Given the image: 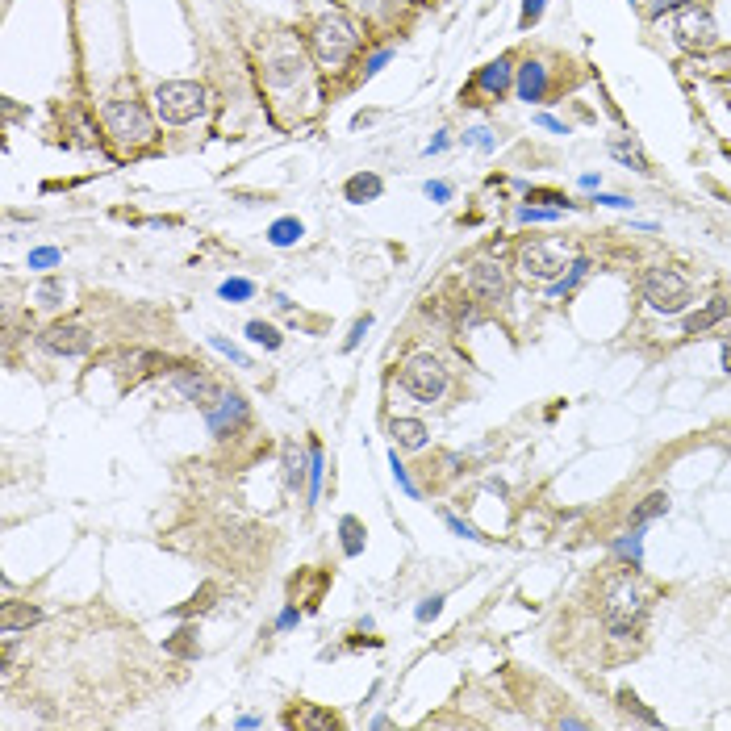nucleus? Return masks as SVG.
<instances>
[{"label": "nucleus", "mask_w": 731, "mask_h": 731, "mask_svg": "<svg viewBox=\"0 0 731 731\" xmlns=\"http://www.w3.org/2000/svg\"><path fill=\"white\" fill-rule=\"evenodd\" d=\"M644 610H648V602H644V589L635 585L627 573L623 577H615L606 585V598H602V619H606V627L615 631V635H631L635 627L644 623Z\"/></svg>", "instance_id": "nucleus-2"}, {"label": "nucleus", "mask_w": 731, "mask_h": 731, "mask_svg": "<svg viewBox=\"0 0 731 731\" xmlns=\"http://www.w3.org/2000/svg\"><path fill=\"white\" fill-rule=\"evenodd\" d=\"M690 297H694V285H690L686 272L665 268V264L644 272V301L656 314H681L690 305Z\"/></svg>", "instance_id": "nucleus-5"}, {"label": "nucleus", "mask_w": 731, "mask_h": 731, "mask_svg": "<svg viewBox=\"0 0 731 731\" xmlns=\"http://www.w3.org/2000/svg\"><path fill=\"white\" fill-rule=\"evenodd\" d=\"M42 347L55 351V356H84V351L92 347V330L80 326V322L46 326V330H42Z\"/></svg>", "instance_id": "nucleus-10"}, {"label": "nucleus", "mask_w": 731, "mask_h": 731, "mask_svg": "<svg viewBox=\"0 0 731 731\" xmlns=\"http://www.w3.org/2000/svg\"><path fill=\"white\" fill-rule=\"evenodd\" d=\"M535 122H539V126H544V130H552V134H569V130H564V126L556 122V117H548V113H539V117H535Z\"/></svg>", "instance_id": "nucleus-48"}, {"label": "nucleus", "mask_w": 731, "mask_h": 731, "mask_svg": "<svg viewBox=\"0 0 731 731\" xmlns=\"http://www.w3.org/2000/svg\"><path fill=\"white\" fill-rule=\"evenodd\" d=\"M464 143H473V147L489 151V147H493V138H489V130H468V134H464Z\"/></svg>", "instance_id": "nucleus-42"}, {"label": "nucleus", "mask_w": 731, "mask_h": 731, "mask_svg": "<svg viewBox=\"0 0 731 731\" xmlns=\"http://www.w3.org/2000/svg\"><path fill=\"white\" fill-rule=\"evenodd\" d=\"M594 201H598V205H610V209H631V201H627V197H619V193H598Z\"/></svg>", "instance_id": "nucleus-46"}, {"label": "nucleus", "mask_w": 731, "mask_h": 731, "mask_svg": "<svg viewBox=\"0 0 731 731\" xmlns=\"http://www.w3.org/2000/svg\"><path fill=\"white\" fill-rule=\"evenodd\" d=\"M205 113V88L193 80H168L155 88V117L168 126H188Z\"/></svg>", "instance_id": "nucleus-3"}, {"label": "nucleus", "mask_w": 731, "mask_h": 731, "mask_svg": "<svg viewBox=\"0 0 731 731\" xmlns=\"http://www.w3.org/2000/svg\"><path fill=\"white\" fill-rule=\"evenodd\" d=\"M268 239H272V247H293V243L301 239V222H297V218H280V222H272Z\"/></svg>", "instance_id": "nucleus-22"}, {"label": "nucleus", "mask_w": 731, "mask_h": 731, "mask_svg": "<svg viewBox=\"0 0 731 731\" xmlns=\"http://www.w3.org/2000/svg\"><path fill=\"white\" fill-rule=\"evenodd\" d=\"M381 193H385V184H381V176H372V172H360V176L347 180V201H356V205L376 201Z\"/></svg>", "instance_id": "nucleus-18"}, {"label": "nucleus", "mask_w": 731, "mask_h": 731, "mask_svg": "<svg viewBox=\"0 0 731 731\" xmlns=\"http://www.w3.org/2000/svg\"><path fill=\"white\" fill-rule=\"evenodd\" d=\"M34 301L38 305H59L63 301V280H42V285L34 289Z\"/></svg>", "instance_id": "nucleus-29"}, {"label": "nucleus", "mask_w": 731, "mask_h": 731, "mask_svg": "<svg viewBox=\"0 0 731 731\" xmlns=\"http://www.w3.org/2000/svg\"><path fill=\"white\" fill-rule=\"evenodd\" d=\"M585 276H589V259H573V264H569V276H560L556 285H552V297H569Z\"/></svg>", "instance_id": "nucleus-21"}, {"label": "nucleus", "mask_w": 731, "mask_h": 731, "mask_svg": "<svg viewBox=\"0 0 731 731\" xmlns=\"http://www.w3.org/2000/svg\"><path fill=\"white\" fill-rule=\"evenodd\" d=\"M427 197H431V201H447V197H452V184H443V180L427 184Z\"/></svg>", "instance_id": "nucleus-47"}, {"label": "nucleus", "mask_w": 731, "mask_h": 731, "mask_svg": "<svg viewBox=\"0 0 731 731\" xmlns=\"http://www.w3.org/2000/svg\"><path fill=\"white\" fill-rule=\"evenodd\" d=\"M723 97H727V105H731V80H727V84H723Z\"/></svg>", "instance_id": "nucleus-51"}, {"label": "nucleus", "mask_w": 731, "mask_h": 731, "mask_svg": "<svg viewBox=\"0 0 731 731\" xmlns=\"http://www.w3.org/2000/svg\"><path fill=\"white\" fill-rule=\"evenodd\" d=\"M42 623V610L38 606H21V602H5L0 606V627H5V635L21 631V627H34Z\"/></svg>", "instance_id": "nucleus-16"}, {"label": "nucleus", "mask_w": 731, "mask_h": 731, "mask_svg": "<svg viewBox=\"0 0 731 731\" xmlns=\"http://www.w3.org/2000/svg\"><path fill=\"white\" fill-rule=\"evenodd\" d=\"M168 652H172V656H197V644H193V627L176 631V640H168Z\"/></svg>", "instance_id": "nucleus-31"}, {"label": "nucleus", "mask_w": 731, "mask_h": 731, "mask_svg": "<svg viewBox=\"0 0 731 731\" xmlns=\"http://www.w3.org/2000/svg\"><path fill=\"white\" fill-rule=\"evenodd\" d=\"M727 314H731V301H727V297H715L711 305H702V310H694V314L686 318V335H706V330L719 326Z\"/></svg>", "instance_id": "nucleus-15"}, {"label": "nucleus", "mask_w": 731, "mask_h": 731, "mask_svg": "<svg viewBox=\"0 0 731 731\" xmlns=\"http://www.w3.org/2000/svg\"><path fill=\"white\" fill-rule=\"evenodd\" d=\"M615 552H619V556H627V560L635 564V569H640V560H644V552H640V527H635L631 535H623L619 544H615Z\"/></svg>", "instance_id": "nucleus-27"}, {"label": "nucleus", "mask_w": 731, "mask_h": 731, "mask_svg": "<svg viewBox=\"0 0 731 731\" xmlns=\"http://www.w3.org/2000/svg\"><path fill=\"white\" fill-rule=\"evenodd\" d=\"M468 289H473V297L485 305H502L510 297V276L498 259H481V264L468 268Z\"/></svg>", "instance_id": "nucleus-9"}, {"label": "nucleus", "mask_w": 731, "mask_h": 731, "mask_svg": "<svg viewBox=\"0 0 731 731\" xmlns=\"http://www.w3.org/2000/svg\"><path fill=\"white\" fill-rule=\"evenodd\" d=\"M389 55H393V51H376V55L364 63V76H376V72H381V67L389 63Z\"/></svg>", "instance_id": "nucleus-44"}, {"label": "nucleus", "mask_w": 731, "mask_h": 731, "mask_svg": "<svg viewBox=\"0 0 731 731\" xmlns=\"http://www.w3.org/2000/svg\"><path fill=\"white\" fill-rule=\"evenodd\" d=\"M686 5H702V0H648V17H665V13H677Z\"/></svg>", "instance_id": "nucleus-33"}, {"label": "nucleus", "mask_w": 731, "mask_h": 731, "mask_svg": "<svg viewBox=\"0 0 731 731\" xmlns=\"http://www.w3.org/2000/svg\"><path fill=\"white\" fill-rule=\"evenodd\" d=\"M339 531H343V552L347 556H360L364 552V527L356 523V518H343Z\"/></svg>", "instance_id": "nucleus-24"}, {"label": "nucleus", "mask_w": 731, "mask_h": 731, "mask_svg": "<svg viewBox=\"0 0 731 731\" xmlns=\"http://www.w3.org/2000/svg\"><path fill=\"white\" fill-rule=\"evenodd\" d=\"M297 76H301V59H293V55L289 59H276L272 72H268V80H276V84L280 80H297Z\"/></svg>", "instance_id": "nucleus-28"}, {"label": "nucleus", "mask_w": 731, "mask_h": 731, "mask_svg": "<svg viewBox=\"0 0 731 731\" xmlns=\"http://www.w3.org/2000/svg\"><path fill=\"white\" fill-rule=\"evenodd\" d=\"M619 702H623V711H631V715H640L644 723H660V719H656V715H652V711H648V706H644L640 698H635L631 690H623V694H619Z\"/></svg>", "instance_id": "nucleus-35"}, {"label": "nucleus", "mask_w": 731, "mask_h": 731, "mask_svg": "<svg viewBox=\"0 0 731 731\" xmlns=\"http://www.w3.org/2000/svg\"><path fill=\"white\" fill-rule=\"evenodd\" d=\"M698 63H702V72H711V76H731V51H719V46L711 55H702Z\"/></svg>", "instance_id": "nucleus-26"}, {"label": "nucleus", "mask_w": 731, "mask_h": 731, "mask_svg": "<svg viewBox=\"0 0 731 731\" xmlns=\"http://www.w3.org/2000/svg\"><path fill=\"white\" fill-rule=\"evenodd\" d=\"M564 214L560 205H518V222H527V226H535V222H556Z\"/></svg>", "instance_id": "nucleus-23"}, {"label": "nucleus", "mask_w": 731, "mask_h": 731, "mask_svg": "<svg viewBox=\"0 0 731 731\" xmlns=\"http://www.w3.org/2000/svg\"><path fill=\"white\" fill-rule=\"evenodd\" d=\"M477 88L485 92V97H493V101H502L506 92L514 88V63L502 55V59H493V63H485L481 72H477Z\"/></svg>", "instance_id": "nucleus-13"}, {"label": "nucleus", "mask_w": 731, "mask_h": 731, "mask_svg": "<svg viewBox=\"0 0 731 731\" xmlns=\"http://www.w3.org/2000/svg\"><path fill=\"white\" fill-rule=\"evenodd\" d=\"M293 727H335V715H322V711H301L289 719Z\"/></svg>", "instance_id": "nucleus-34"}, {"label": "nucleus", "mask_w": 731, "mask_h": 731, "mask_svg": "<svg viewBox=\"0 0 731 731\" xmlns=\"http://www.w3.org/2000/svg\"><path fill=\"white\" fill-rule=\"evenodd\" d=\"M105 126H109V134L117 138V143H126V147H138V143H147L151 138V117L134 97L130 101H109Z\"/></svg>", "instance_id": "nucleus-8"}, {"label": "nucleus", "mask_w": 731, "mask_h": 731, "mask_svg": "<svg viewBox=\"0 0 731 731\" xmlns=\"http://www.w3.org/2000/svg\"><path fill=\"white\" fill-rule=\"evenodd\" d=\"M439 610H443V598H427V602L418 606V619L427 623V619H435V615H439Z\"/></svg>", "instance_id": "nucleus-43"}, {"label": "nucleus", "mask_w": 731, "mask_h": 731, "mask_svg": "<svg viewBox=\"0 0 731 731\" xmlns=\"http://www.w3.org/2000/svg\"><path fill=\"white\" fill-rule=\"evenodd\" d=\"M723 372H731V339H727V347H723Z\"/></svg>", "instance_id": "nucleus-50"}, {"label": "nucleus", "mask_w": 731, "mask_h": 731, "mask_svg": "<svg viewBox=\"0 0 731 731\" xmlns=\"http://www.w3.org/2000/svg\"><path fill=\"white\" fill-rule=\"evenodd\" d=\"M665 510H669V493H648V498H644L640 506H635V514H631V523H635V527H644V523H648V518H656V514H665Z\"/></svg>", "instance_id": "nucleus-20"}, {"label": "nucleus", "mask_w": 731, "mask_h": 731, "mask_svg": "<svg viewBox=\"0 0 731 731\" xmlns=\"http://www.w3.org/2000/svg\"><path fill=\"white\" fill-rule=\"evenodd\" d=\"M209 343H214L218 351H226V356H230L234 364H239V368H247V356H243V351H239V347H234V343H226L222 335H214V339H209Z\"/></svg>", "instance_id": "nucleus-39"}, {"label": "nucleus", "mask_w": 731, "mask_h": 731, "mask_svg": "<svg viewBox=\"0 0 731 731\" xmlns=\"http://www.w3.org/2000/svg\"><path fill=\"white\" fill-rule=\"evenodd\" d=\"M598 184H602V176H594V172H585V176H581V188H598Z\"/></svg>", "instance_id": "nucleus-49"}, {"label": "nucleus", "mask_w": 731, "mask_h": 731, "mask_svg": "<svg viewBox=\"0 0 731 731\" xmlns=\"http://www.w3.org/2000/svg\"><path fill=\"white\" fill-rule=\"evenodd\" d=\"M247 418V402L239 393H230V397H218V406L209 410V431H214L218 439H226L234 427H239V422Z\"/></svg>", "instance_id": "nucleus-14"}, {"label": "nucleus", "mask_w": 731, "mask_h": 731, "mask_svg": "<svg viewBox=\"0 0 731 731\" xmlns=\"http://www.w3.org/2000/svg\"><path fill=\"white\" fill-rule=\"evenodd\" d=\"M247 339H251V343H264V347H280V335H276L268 322H251V326H247Z\"/></svg>", "instance_id": "nucleus-30"}, {"label": "nucleus", "mask_w": 731, "mask_h": 731, "mask_svg": "<svg viewBox=\"0 0 731 731\" xmlns=\"http://www.w3.org/2000/svg\"><path fill=\"white\" fill-rule=\"evenodd\" d=\"M514 88H518V101H527V105L548 101V67L539 59H527L523 67H518Z\"/></svg>", "instance_id": "nucleus-12"}, {"label": "nucleus", "mask_w": 731, "mask_h": 731, "mask_svg": "<svg viewBox=\"0 0 731 731\" xmlns=\"http://www.w3.org/2000/svg\"><path fill=\"white\" fill-rule=\"evenodd\" d=\"M251 293H255V285H251V280H239V276L222 285V297H226V301H247Z\"/></svg>", "instance_id": "nucleus-32"}, {"label": "nucleus", "mask_w": 731, "mask_h": 731, "mask_svg": "<svg viewBox=\"0 0 731 731\" xmlns=\"http://www.w3.org/2000/svg\"><path fill=\"white\" fill-rule=\"evenodd\" d=\"M569 264L573 259L560 243H523L518 247V272L527 280H544L548 285V280H560Z\"/></svg>", "instance_id": "nucleus-7"}, {"label": "nucleus", "mask_w": 731, "mask_h": 731, "mask_svg": "<svg viewBox=\"0 0 731 731\" xmlns=\"http://www.w3.org/2000/svg\"><path fill=\"white\" fill-rule=\"evenodd\" d=\"M368 326H372V318H360L356 326H351V335H347V343H343V347H347V351H351V347H356V343L364 339V330H368Z\"/></svg>", "instance_id": "nucleus-45"}, {"label": "nucleus", "mask_w": 731, "mask_h": 731, "mask_svg": "<svg viewBox=\"0 0 731 731\" xmlns=\"http://www.w3.org/2000/svg\"><path fill=\"white\" fill-rule=\"evenodd\" d=\"M51 264H59V251L55 247H38L30 255V268H51Z\"/></svg>", "instance_id": "nucleus-38"}, {"label": "nucleus", "mask_w": 731, "mask_h": 731, "mask_svg": "<svg viewBox=\"0 0 731 731\" xmlns=\"http://www.w3.org/2000/svg\"><path fill=\"white\" fill-rule=\"evenodd\" d=\"M389 435L397 439V447H410V452H418V447L427 443V427H422L418 418H393L389 422Z\"/></svg>", "instance_id": "nucleus-17"}, {"label": "nucleus", "mask_w": 731, "mask_h": 731, "mask_svg": "<svg viewBox=\"0 0 731 731\" xmlns=\"http://www.w3.org/2000/svg\"><path fill=\"white\" fill-rule=\"evenodd\" d=\"M402 389L414 397V402H439L447 393V368L435 356H410L402 368Z\"/></svg>", "instance_id": "nucleus-6"}, {"label": "nucleus", "mask_w": 731, "mask_h": 731, "mask_svg": "<svg viewBox=\"0 0 731 731\" xmlns=\"http://www.w3.org/2000/svg\"><path fill=\"white\" fill-rule=\"evenodd\" d=\"M610 155H615L619 163H627V168H635V172H648V159H644L640 143H635L631 134H623V138H610Z\"/></svg>", "instance_id": "nucleus-19"}, {"label": "nucleus", "mask_w": 731, "mask_h": 731, "mask_svg": "<svg viewBox=\"0 0 731 731\" xmlns=\"http://www.w3.org/2000/svg\"><path fill=\"white\" fill-rule=\"evenodd\" d=\"M356 46H360V34H356V21H351L347 13L330 9V13H322V17L314 21V30H310V51H314L318 67H326V72H339V67H343L351 55H356Z\"/></svg>", "instance_id": "nucleus-1"}, {"label": "nucleus", "mask_w": 731, "mask_h": 731, "mask_svg": "<svg viewBox=\"0 0 731 731\" xmlns=\"http://www.w3.org/2000/svg\"><path fill=\"white\" fill-rule=\"evenodd\" d=\"M318 485H322V452L314 447L310 452V498H318Z\"/></svg>", "instance_id": "nucleus-37"}, {"label": "nucleus", "mask_w": 731, "mask_h": 731, "mask_svg": "<svg viewBox=\"0 0 731 731\" xmlns=\"http://www.w3.org/2000/svg\"><path fill=\"white\" fill-rule=\"evenodd\" d=\"M285 481H289V489L305 485V468H301V456H297L293 443H285Z\"/></svg>", "instance_id": "nucleus-25"}, {"label": "nucleus", "mask_w": 731, "mask_h": 731, "mask_svg": "<svg viewBox=\"0 0 731 731\" xmlns=\"http://www.w3.org/2000/svg\"><path fill=\"white\" fill-rule=\"evenodd\" d=\"M168 385L184 397V402H197V406H205V410H214V406H218V397H222V393H218V385L209 381L205 372H197V368H180V372H172V376H168Z\"/></svg>", "instance_id": "nucleus-11"}, {"label": "nucleus", "mask_w": 731, "mask_h": 731, "mask_svg": "<svg viewBox=\"0 0 731 731\" xmlns=\"http://www.w3.org/2000/svg\"><path fill=\"white\" fill-rule=\"evenodd\" d=\"M443 518H447V527H452L456 535H464V539H485L481 531H473V527H468V523H460V518H456V514H443Z\"/></svg>", "instance_id": "nucleus-41"}, {"label": "nucleus", "mask_w": 731, "mask_h": 731, "mask_svg": "<svg viewBox=\"0 0 731 731\" xmlns=\"http://www.w3.org/2000/svg\"><path fill=\"white\" fill-rule=\"evenodd\" d=\"M673 42H677L686 55H694V59L711 55L715 46H719L715 13L706 9V5H686V9H677V17H673Z\"/></svg>", "instance_id": "nucleus-4"}, {"label": "nucleus", "mask_w": 731, "mask_h": 731, "mask_svg": "<svg viewBox=\"0 0 731 731\" xmlns=\"http://www.w3.org/2000/svg\"><path fill=\"white\" fill-rule=\"evenodd\" d=\"M544 5H548V0H523V17H518V26H523V30H531L535 21L544 17Z\"/></svg>", "instance_id": "nucleus-36"}, {"label": "nucleus", "mask_w": 731, "mask_h": 731, "mask_svg": "<svg viewBox=\"0 0 731 731\" xmlns=\"http://www.w3.org/2000/svg\"><path fill=\"white\" fill-rule=\"evenodd\" d=\"M393 481H397V485H402V489L410 493V498H418V489H414L410 473H406V468H402V464H397V452H393Z\"/></svg>", "instance_id": "nucleus-40"}]
</instances>
